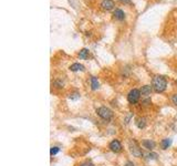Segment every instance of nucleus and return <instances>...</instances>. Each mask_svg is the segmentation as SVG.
<instances>
[{
  "mask_svg": "<svg viewBox=\"0 0 177 166\" xmlns=\"http://www.w3.org/2000/svg\"><path fill=\"white\" fill-rule=\"evenodd\" d=\"M152 86L156 93H163L167 88V80L163 75H155L152 80Z\"/></svg>",
  "mask_w": 177,
  "mask_h": 166,
  "instance_id": "f257e3e1",
  "label": "nucleus"
},
{
  "mask_svg": "<svg viewBox=\"0 0 177 166\" xmlns=\"http://www.w3.org/2000/svg\"><path fill=\"white\" fill-rule=\"evenodd\" d=\"M95 112L101 119L106 121V122H109V121H111V120L113 119L112 110H110V108H106V106H100V108H96Z\"/></svg>",
  "mask_w": 177,
  "mask_h": 166,
  "instance_id": "f03ea898",
  "label": "nucleus"
},
{
  "mask_svg": "<svg viewBox=\"0 0 177 166\" xmlns=\"http://www.w3.org/2000/svg\"><path fill=\"white\" fill-rule=\"evenodd\" d=\"M129 151H131V153H132V154L135 156V157H141V156H143L142 149L140 147L138 143H137L135 139H131V141H129Z\"/></svg>",
  "mask_w": 177,
  "mask_h": 166,
  "instance_id": "7ed1b4c3",
  "label": "nucleus"
},
{
  "mask_svg": "<svg viewBox=\"0 0 177 166\" xmlns=\"http://www.w3.org/2000/svg\"><path fill=\"white\" fill-rule=\"evenodd\" d=\"M141 95H142L141 94V90H138V89H133V90H131L129 92V94H127V101L131 104H136L137 102L140 101Z\"/></svg>",
  "mask_w": 177,
  "mask_h": 166,
  "instance_id": "20e7f679",
  "label": "nucleus"
},
{
  "mask_svg": "<svg viewBox=\"0 0 177 166\" xmlns=\"http://www.w3.org/2000/svg\"><path fill=\"white\" fill-rule=\"evenodd\" d=\"M100 7H101V9L104 11H111L114 9L115 5H114V1H113V0H102L101 4H100Z\"/></svg>",
  "mask_w": 177,
  "mask_h": 166,
  "instance_id": "39448f33",
  "label": "nucleus"
},
{
  "mask_svg": "<svg viewBox=\"0 0 177 166\" xmlns=\"http://www.w3.org/2000/svg\"><path fill=\"white\" fill-rule=\"evenodd\" d=\"M109 149L114 153H119L122 151L123 147H122V144H121V142H120L119 139H113V141L110 142Z\"/></svg>",
  "mask_w": 177,
  "mask_h": 166,
  "instance_id": "423d86ee",
  "label": "nucleus"
},
{
  "mask_svg": "<svg viewBox=\"0 0 177 166\" xmlns=\"http://www.w3.org/2000/svg\"><path fill=\"white\" fill-rule=\"evenodd\" d=\"M153 91V86L152 85H143L142 89H141V94L144 98H148Z\"/></svg>",
  "mask_w": 177,
  "mask_h": 166,
  "instance_id": "0eeeda50",
  "label": "nucleus"
},
{
  "mask_svg": "<svg viewBox=\"0 0 177 166\" xmlns=\"http://www.w3.org/2000/svg\"><path fill=\"white\" fill-rule=\"evenodd\" d=\"M142 145H143L146 149H148V151H151V152H152V151L155 149L156 143L154 142L153 139H144L143 142H142Z\"/></svg>",
  "mask_w": 177,
  "mask_h": 166,
  "instance_id": "6e6552de",
  "label": "nucleus"
},
{
  "mask_svg": "<svg viewBox=\"0 0 177 166\" xmlns=\"http://www.w3.org/2000/svg\"><path fill=\"white\" fill-rule=\"evenodd\" d=\"M113 16H114V18H115L116 20L119 21H122L125 19V14H124V11L122 9H115L114 12H113Z\"/></svg>",
  "mask_w": 177,
  "mask_h": 166,
  "instance_id": "1a4fd4ad",
  "label": "nucleus"
},
{
  "mask_svg": "<svg viewBox=\"0 0 177 166\" xmlns=\"http://www.w3.org/2000/svg\"><path fill=\"white\" fill-rule=\"evenodd\" d=\"M70 70L72 72H78V71H84V65L81 64V63H73V64L70 65Z\"/></svg>",
  "mask_w": 177,
  "mask_h": 166,
  "instance_id": "9d476101",
  "label": "nucleus"
},
{
  "mask_svg": "<svg viewBox=\"0 0 177 166\" xmlns=\"http://www.w3.org/2000/svg\"><path fill=\"white\" fill-rule=\"evenodd\" d=\"M172 143H173L172 139H164L163 141L160 142V147H162V149H167L168 147H170Z\"/></svg>",
  "mask_w": 177,
  "mask_h": 166,
  "instance_id": "9b49d317",
  "label": "nucleus"
},
{
  "mask_svg": "<svg viewBox=\"0 0 177 166\" xmlns=\"http://www.w3.org/2000/svg\"><path fill=\"white\" fill-rule=\"evenodd\" d=\"M146 123H147V120L145 119V117H140V119H137V121H136V126L140 130H143L144 127L146 126Z\"/></svg>",
  "mask_w": 177,
  "mask_h": 166,
  "instance_id": "f8f14e48",
  "label": "nucleus"
},
{
  "mask_svg": "<svg viewBox=\"0 0 177 166\" xmlns=\"http://www.w3.org/2000/svg\"><path fill=\"white\" fill-rule=\"evenodd\" d=\"M88 49H86V48H83L82 50H80V52H79V58L82 59V60H85V59H88Z\"/></svg>",
  "mask_w": 177,
  "mask_h": 166,
  "instance_id": "ddd939ff",
  "label": "nucleus"
},
{
  "mask_svg": "<svg viewBox=\"0 0 177 166\" xmlns=\"http://www.w3.org/2000/svg\"><path fill=\"white\" fill-rule=\"evenodd\" d=\"M100 86V83H99V80H98V78H95V77H92L91 78V88H92V90H98Z\"/></svg>",
  "mask_w": 177,
  "mask_h": 166,
  "instance_id": "4468645a",
  "label": "nucleus"
},
{
  "mask_svg": "<svg viewBox=\"0 0 177 166\" xmlns=\"http://www.w3.org/2000/svg\"><path fill=\"white\" fill-rule=\"evenodd\" d=\"M59 152H60V147H58V146H52L51 149H50V155L54 156V155H57Z\"/></svg>",
  "mask_w": 177,
  "mask_h": 166,
  "instance_id": "2eb2a0df",
  "label": "nucleus"
},
{
  "mask_svg": "<svg viewBox=\"0 0 177 166\" xmlns=\"http://www.w3.org/2000/svg\"><path fill=\"white\" fill-rule=\"evenodd\" d=\"M80 93H78V92H74V93H71L70 94V96H69V99L70 100H72V101H76V100H79L80 99Z\"/></svg>",
  "mask_w": 177,
  "mask_h": 166,
  "instance_id": "dca6fc26",
  "label": "nucleus"
},
{
  "mask_svg": "<svg viewBox=\"0 0 177 166\" xmlns=\"http://www.w3.org/2000/svg\"><path fill=\"white\" fill-rule=\"evenodd\" d=\"M146 157L148 159H157L158 155H157V153H154V152H150L148 154L146 155Z\"/></svg>",
  "mask_w": 177,
  "mask_h": 166,
  "instance_id": "f3484780",
  "label": "nucleus"
},
{
  "mask_svg": "<svg viewBox=\"0 0 177 166\" xmlns=\"http://www.w3.org/2000/svg\"><path fill=\"white\" fill-rule=\"evenodd\" d=\"M54 85L57 86V88L61 89V88H63V85H64V82L62 81V80H57V81H54Z\"/></svg>",
  "mask_w": 177,
  "mask_h": 166,
  "instance_id": "a211bd4d",
  "label": "nucleus"
},
{
  "mask_svg": "<svg viewBox=\"0 0 177 166\" xmlns=\"http://www.w3.org/2000/svg\"><path fill=\"white\" fill-rule=\"evenodd\" d=\"M172 102H173L174 105H176L177 106V93H175V94L172 95Z\"/></svg>",
  "mask_w": 177,
  "mask_h": 166,
  "instance_id": "6ab92c4d",
  "label": "nucleus"
},
{
  "mask_svg": "<svg viewBox=\"0 0 177 166\" xmlns=\"http://www.w3.org/2000/svg\"><path fill=\"white\" fill-rule=\"evenodd\" d=\"M132 116H133V114L131 112L127 114V116L125 117V123H126V124H129V121H131V119H132Z\"/></svg>",
  "mask_w": 177,
  "mask_h": 166,
  "instance_id": "aec40b11",
  "label": "nucleus"
},
{
  "mask_svg": "<svg viewBox=\"0 0 177 166\" xmlns=\"http://www.w3.org/2000/svg\"><path fill=\"white\" fill-rule=\"evenodd\" d=\"M80 166H94V165H93L91 162H84V163H82Z\"/></svg>",
  "mask_w": 177,
  "mask_h": 166,
  "instance_id": "412c9836",
  "label": "nucleus"
},
{
  "mask_svg": "<svg viewBox=\"0 0 177 166\" xmlns=\"http://www.w3.org/2000/svg\"><path fill=\"white\" fill-rule=\"evenodd\" d=\"M143 103H144V105H150V104H151V99L146 98V99H145V100L143 101Z\"/></svg>",
  "mask_w": 177,
  "mask_h": 166,
  "instance_id": "4be33fe9",
  "label": "nucleus"
},
{
  "mask_svg": "<svg viewBox=\"0 0 177 166\" xmlns=\"http://www.w3.org/2000/svg\"><path fill=\"white\" fill-rule=\"evenodd\" d=\"M120 2H122V4H129L131 2V0H119Z\"/></svg>",
  "mask_w": 177,
  "mask_h": 166,
  "instance_id": "5701e85b",
  "label": "nucleus"
},
{
  "mask_svg": "<svg viewBox=\"0 0 177 166\" xmlns=\"http://www.w3.org/2000/svg\"><path fill=\"white\" fill-rule=\"evenodd\" d=\"M124 166H134V163L133 162H126V164Z\"/></svg>",
  "mask_w": 177,
  "mask_h": 166,
  "instance_id": "b1692460",
  "label": "nucleus"
},
{
  "mask_svg": "<svg viewBox=\"0 0 177 166\" xmlns=\"http://www.w3.org/2000/svg\"><path fill=\"white\" fill-rule=\"evenodd\" d=\"M175 83H176V85H177V80H176V82H175Z\"/></svg>",
  "mask_w": 177,
  "mask_h": 166,
  "instance_id": "393cba45",
  "label": "nucleus"
}]
</instances>
